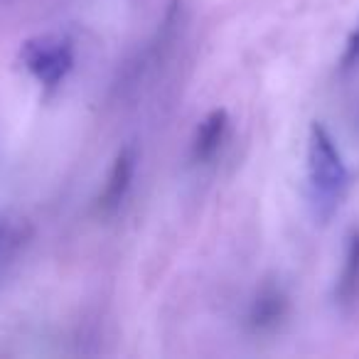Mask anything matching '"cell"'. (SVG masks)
I'll return each instance as SVG.
<instances>
[{
  "instance_id": "1",
  "label": "cell",
  "mask_w": 359,
  "mask_h": 359,
  "mask_svg": "<svg viewBox=\"0 0 359 359\" xmlns=\"http://www.w3.org/2000/svg\"><path fill=\"white\" fill-rule=\"evenodd\" d=\"M349 185V172L344 158L334 143L327 126L313 121L308 133V190L315 215L330 219L342 205Z\"/></svg>"
},
{
  "instance_id": "2",
  "label": "cell",
  "mask_w": 359,
  "mask_h": 359,
  "mask_svg": "<svg viewBox=\"0 0 359 359\" xmlns=\"http://www.w3.org/2000/svg\"><path fill=\"white\" fill-rule=\"evenodd\" d=\"M20 62L37 84L55 89L69 76L74 67V45L60 32L37 35L20 47Z\"/></svg>"
},
{
  "instance_id": "3",
  "label": "cell",
  "mask_w": 359,
  "mask_h": 359,
  "mask_svg": "<svg viewBox=\"0 0 359 359\" xmlns=\"http://www.w3.org/2000/svg\"><path fill=\"white\" fill-rule=\"evenodd\" d=\"M135 168H138V148H135V143H126L116 153L109 175H106L104 190L99 192V200H96V210L104 217H111L121 210L130 187H133Z\"/></svg>"
},
{
  "instance_id": "4",
  "label": "cell",
  "mask_w": 359,
  "mask_h": 359,
  "mask_svg": "<svg viewBox=\"0 0 359 359\" xmlns=\"http://www.w3.org/2000/svg\"><path fill=\"white\" fill-rule=\"evenodd\" d=\"M288 318V295L278 283H264L249 305V323L251 332L269 334L280 327V323Z\"/></svg>"
},
{
  "instance_id": "5",
  "label": "cell",
  "mask_w": 359,
  "mask_h": 359,
  "mask_svg": "<svg viewBox=\"0 0 359 359\" xmlns=\"http://www.w3.org/2000/svg\"><path fill=\"white\" fill-rule=\"evenodd\" d=\"M226 130H229V116L224 109H215L200 121V126L195 128L190 145V158L195 165H205L219 153L222 143L226 138Z\"/></svg>"
},
{
  "instance_id": "6",
  "label": "cell",
  "mask_w": 359,
  "mask_h": 359,
  "mask_svg": "<svg viewBox=\"0 0 359 359\" xmlns=\"http://www.w3.org/2000/svg\"><path fill=\"white\" fill-rule=\"evenodd\" d=\"M334 303L342 310H349L359 303V226H352L344 239L342 269L334 285Z\"/></svg>"
},
{
  "instance_id": "7",
  "label": "cell",
  "mask_w": 359,
  "mask_h": 359,
  "mask_svg": "<svg viewBox=\"0 0 359 359\" xmlns=\"http://www.w3.org/2000/svg\"><path fill=\"white\" fill-rule=\"evenodd\" d=\"M27 241V224L11 215H0V269L13 259Z\"/></svg>"
},
{
  "instance_id": "8",
  "label": "cell",
  "mask_w": 359,
  "mask_h": 359,
  "mask_svg": "<svg viewBox=\"0 0 359 359\" xmlns=\"http://www.w3.org/2000/svg\"><path fill=\"white\" fill-rule=\"evenodd\" d=\"M359 65V22L357 27L352 30L349 35L347 45H344V52H342V69H352V67Z\"/></svg>"
}]
</instances>
